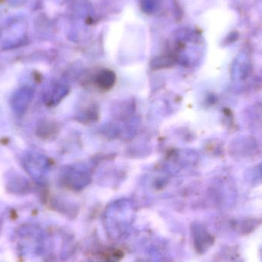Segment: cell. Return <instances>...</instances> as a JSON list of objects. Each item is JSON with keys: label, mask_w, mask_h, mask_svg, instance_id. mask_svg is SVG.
<instances>
[{"label": "cell", "mask_w": 262, "mask_h": 262, "mask_svg": "<svg viewBox=\"0 0 262 262\" xmlns=\"http://www.w3.org/2000/svg\"><path fill=\"white\" fill-rule=\"evenodd\" d=\"M116 81L115 73L110 70H103L97 75L95 82L100 89L108 90L112 89Z\"/></svg>", "instance_id": "1"}]
</instances>
